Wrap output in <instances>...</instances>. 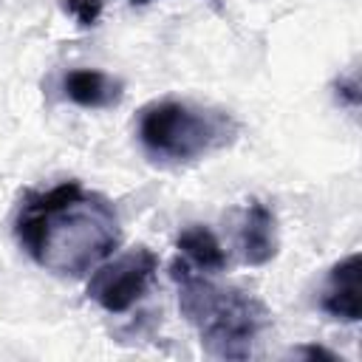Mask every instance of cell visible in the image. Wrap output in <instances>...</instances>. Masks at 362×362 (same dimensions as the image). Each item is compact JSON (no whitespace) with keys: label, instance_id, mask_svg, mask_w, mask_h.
I'll return each instance as SVG.
<instances>
[{"label":"cell","instance_id":"12","mask_svg":"<svg viewBox=\"0 0 362 362\" xmlns=\"http://www.w3.org/2000/svg\"><path fill=\"white\" fill-rule=\"evenodd\" d=\"M206 3H209L215 11H221V14H223V0H206Z\"/></svg>","mask_w":362,"mask_h":362},{"label":"cell","instance_id":"2","mask_svg":"<svg viewBox=\"0 0 362 362\" xmlns=\"http://www.w3.org/2000/svg\"><path fill=\"white\" fill-rule=\"evenodd\" d=\"M178 286V308L198 328L201 345L215 359H246L266 325V308L246 291L226 288L175 260L170 266Z\"/></svg>","mask_w":362,"mask_h":362},{"label":"cell","instance_id":"4","mask_svg":"<svg viewBox=\"0 0 362 362\" xmlns=\"http://www.w3.org/2000/svg\"><path fill=\"white\" fill-rule=\"evenodd\" d=\"M156 269H158V257L147 246H136L107 263L102 260L93 269L88 280V297L110 314H124L141 300Z\"/></svg>","mask_w":362,"mask_h":362},{"label":"cell","instance_id":"6","mask_svg":"<svg viewBox=\"0 0 362 362\" xmlns=\"http://www.w3.org/2000/svg\"><path fill=\"white\" fill-rule=\"evenodd\" d=\"M240 255L249 266H266L277 255V238H274V212L252 201L240 221Z\"/></svg>","mask_w":362,"mask_h":362},{"label":"cell","instance_id":"10","mask_svg":"<svg viewBox=\"0 0 362 362\" xmlns=\"http://www.w3.org/2000/svg\"><path fill=\"white\" fill-rule=\"evenodd\" d=\"M337 93L348 102V105H359V85H356V79H348V82H337Z\"/></svg>","mask_w":362,"mask_h":362},{"label":"cell","instance_id":"13","mask_svg":"<svg viewBox=\"0 0 362 362\" xmlns=\"http://www.w3.org/2000/svg\"><path fill=\"white\" fill-rule=\"evenodd\" d=\"M130 3H139V6H144V3H153V0H130Z\"/></svg>","mask_w":362,"mask_h":362},{"label":"cell","instance_id":"3","mask_svg":"<svg viewBox=\"0 0 362 362\" xmlns=\"http://www.w3.org/2000/svg\"><path fill=\"white\" fill-rule=\"evenodd\" d=\"M235 136V122L226 113L192 107L187 102H153L139 116V141L153 161L187 164L195 161Z\"/></svg>","mask_w":362,"mask_h":362},{"label":"cell","instance_id":"9","mask_svg":"<svg viewBox=\"0 0 362 362\" xmlns=\"http://www.w3.org/2000/svg\"><path fill=\"white\" fill-rule=\"evenodd\" d=\"M62 8L79 23V28H90L99 23L105 0H62Z\"/></svg>","mask_w":362,"mask_h":362},{"label":"cell","instance_id":"11","mask_svg":"<svg viewBox=\"0 0 362 362\" xmlns=\"http://www.w3.org/2000/svg\"><path fill=\"white\" fill-rule=\"evenodd\" d=\"M297 354H300V356H305V359H328V362H342L337 354H331V351H325V348H320V345H303Z\"/></svg>","mask_w":362,"mask_h":362},{"label":"cell","instance_id":"8","mask_svg":"<svg viewBox=\"0 0 362 362\" xmlns=\"http://www.w3.org/2000/svg\"><path fill=\"white\" fill-rule=\"evenodd\" d=\"M178 249L204 272H221L226 266V252L221 246V240L212 235V229L192 223L178 235Z\"/></svg>","mask_w":362,"mask_h":362},{"label":"cell","instance_id":"1","mask_svg":"<svg viewBox=\"0 0 362 362\" xmlns=\"http://www.w3.org/2000/svg\"><path fill=\"white\" fill-rule=\"evenodd\" d=\"M14 232L34 263L62 277L88 274L119 246V218L110 201L88 192L79 181L28 192Z\"/></svg>","mask_w":362,"mask_h":362},{"label":"cell","instance_id":"7","mask_svg":"<svg viewBox=\"0 0 362 362\" xmlns=\"http://www.w3.org/2000/svg\"><path fill=\"white\" fill-rule=\"evenodd\" d=\"M62 88H65V96L74 105L90 107V110L119 105L122 90H124L119 79H113L105 71H93V68H74V71H68Z\"/></svg>","mask_w":362,"mask_h":362},{"label":"cell","instance_id":"5","mask_svg":"<svg viewBox=\"0 0 362 362\" xmlns=\"http://www.w3.org/2000/svg\"><path fill=\"white\" fill-rule=\"evenodd\" d=\"M362 257L359 252H351L348 257H342L339 263L331 266L322 297H320V308L328 317L345 320V322H356L362 317Z\"/></svg>","mask_w":362,"mask_h":362}]
</instances>
